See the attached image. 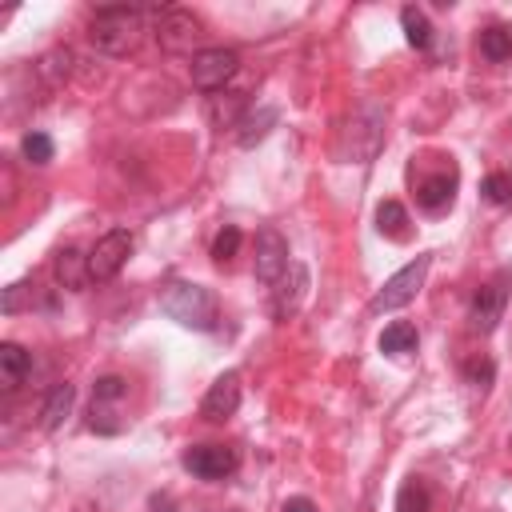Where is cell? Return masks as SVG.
Listing matches in <instances>:
<instances>
[{
    "label": "cell",
    "mask_w": 512,
    "mask_h": 512,
    "mask_svg": "<svg viewBox=\"0 0 512 512\" xmlns=\"http://www.w3.org/2000/svg\"><path fill=\"white\" fill-rule=\"evenodd\" d=\"M140 36H144V12L128 8V4L96 8L92 24H88V40L104 56H132L140 48Z\"/></svg>",
    "instance_id": "1"
},
{
    "label": "cell",
    "mask_w": 512,
    "mask_h": 512,
    "mask_svg": "<svg viewBox=\"0 0 512 512\" xmlns=\"http://www.w3.org/2000/svg\"><path fill=\"white\" fill-rule=\"evenodd\" d=\"M380 144H384V108L360 104V108H352V116L340 124L332 152H336V160H344V164H368V160H376Z\"/></svg>",
    "instance_id": "2"
},
{
    "label": "cell",
    "mask_w": 512,
    "mask_h": 512,
    "mask_svg": "<svg viewBox=\"0 0 512 512\" xmlns=\"http://www.w3.org/2000/svg\"><path fill=\"white\" fill-rule=\"evenodd\" d=\"M160 308H164L176 324L196 328V332H212L216 320H220L216 296H212L204 284H192V280H172V284H164V292H160Z\"/></svg>",
    "instance_id": "3"
},
{
    "label": "cell",
    "mask_w": 512,
    "mask_h": 512,
    "mask_svg": "<svg viewBox=\"0 0 512 512\" xmlns=\"http://www.w3.org/2000/svg\"><path fill=\"white\" fill-rule=\"evenodd\" d=\"M156 40L164 52L172 56H196L200 52V40H204V20L188 8H160L156 12Z\"/></svg>",
    "instance_id": "4"
},
{
    "label": "cell",
    "mask_w": 512,
    "mask_h": 512,
    "mask_svg": "<svg viewBox=\"0 0 512 512\" xmlns=\"http://www.w3.org/2000/svg\"><path fill=\"white\" fill-rule=\"evenodd\" d=\"M428 264H432V256H416V260H408L400 272H392L388 280H384V288L372 296V312H396V308H404V304H412L416 300V292L424 288V276H428Z\"/></svg>",
    "instance_id": "5"
},
{
    "label": "cell",
    "mask_w": 512,
    "mask_h": 512,
    "mask_svg": "<svg viewBox=\"0 0 512 512\" xmlns=\"http://www.w3.org/2000/svg\"><path fill=\"white\" fill-rule=\"evenodd\" d=\"M128 256H132V232L128 228H108L92 244V252H88V276H92V284L116 280L120 268L128 264Z\"/></svg>",
    "instance_id": "6"
},
{
    "label": "cell",
    "mask_w": 512,
    "mask_h": 512,
    "mask_svg": "<svg viewBox=\"0 0 512 512\" xmlns=\"http://www.w3.org/2000/svg\"><path fill=\"white\" fill-rule=\"evenodd\" d=\"M508 284H512V272H496L488 284L476 288V296H472V304H468V328H472V332L488 336V332L500 324L504 304H508Z\"/></svg>",
    "instance_id": "7"
},
{
    "label": "cell",
    "mask_w": 512,
    "mask_h": 512,
    "mask_svg": "<svg viewBox=\"0 0 512 512\" xmlns=\"http://www.w3.org/2000/svg\"><path fill=\"white\" fill-rule=\"evenodd\" d=\"M236 68H240L236 48H200L188 64V76L200 92H224V84L236 76Z\"/></svg>",
    "instance_id": "8"
},
{
    "label": "cell",
    "mask_w": 512,
    "mask_h": 512,
    "mask_svg": "<svg viewBox=\"0 0 512 512\" xmlns=\"http://www.w3.org/2000/svg\"><path fill=\"white\" fill-rule=\"evenodd\" d=\"M180 464H184V472H192L196 480L216 484V480H228V476L236 472L240 456H236V448H228V444H196V448H184Z\"/></svg>",
    "instance_id": "9"
},
{
    "label": "cell",
    "mask_w": 512,
    "mask_h": 512,
    "mask_svg": "<svg viewBox=\"0 0 512 512\" xmlns=\"http://www.w3.org/2000/svg\"><path fill=\"white\" fill-rule=\"evenodd\" d=\"M288 240L276 228H260L256 232V256H252V272L260 284H276L288 272Z\"/></svg>",
    "instance_id": "10"
},
{
    "label": "cell",
    "mask_w": 512,
    "mask_h": 512,
    "mask_svg": "<svg viewBox=\"0 0 512 512\" xmlns=\"http://www.w3.org/2000/svg\"><path fill=\"white\" fill-rule=\"evenodd\" d=\"M304 296H308V268H304L300 260H292L288 272L272 284V316H276V320L296 316L300 304H304Z\"/></svg>",
    "instance_id": "11"
},
{
    "label": "cell",
    "mask_w": 512,
    "mask_h": 512,
    "mask_svg": "<svg viewBox=\"0 0 512 512\" xmlns=\"http://www.w3.org/2000/svg\"><path fill=\"white\" fill-rule=\"evenodd\" d=\"M236 408H240V376L224 372L208 384V392L200 400V416L204 420H228V416H236Z\"/></svg>",
    "instance_id": "12"
},
{
    "label": "cell",
    "mask_w": 512,
    "mask_h": 512,
    "mask_svg": "<svg viewBox=\"0 0 512 512\" xmlns=\"http://www.w3.org/2000/svg\"><path fill=\"white\" fill-rule=\"evenodd\" d=\"M452 196H456V164H452V160H448L436 176L416 180V204H420L424 212H444V208L452 204Z\"/></svg>",
    "instance_id": "13"
},
{
    "label": "cell",
    "mask_w": 512,
    "mask_h": 512,
    "mask_svg": "<svg viewBox=\"0 0 512 512\" xmlns=\"http://www.w3.org/2000/svg\"><path fill=\"white\" fill-rule=\"evenodd\" d=\"M52 272H56V284L68 288V292H80L84 284H92V276H88V256H84L80 248H72V244H64V248L56 252Z\"/></svg>",
    "instance_id": "14"
},
{
    "label": "cell",
    "mask_w": 512,
    "mask_h": 512,
    "mask_svg": "<svg viewBox=\"0 0 512 512\" xmlns=\"http://www.w3.org/2000/svg\"><path fill=\"white\" fill-rule=\"evenodd\" d=\"M28 372H32V356L20 344L4 340L0 344V384H4V392H16L28 380Z\"/></svg>",
    "instance_id": "15"
},
{
    "label": "cell",
    "mask_w": 512,
    "mask_h": 512,
    "mask_svg": "<svg viewBox=\"0 0 512 512\" xmlns=\"http://www.w3.org/2000/svg\"><path fill=\"white\" fill-rule=\"evenodd\" d=\"M72 400H76V388H72V384H52L48 396H44V404H40V428H44V432H56V428L68 420Z\"/></svg>",
    "instance_id": "16"
},
{
    "label": "cell",
    "mask_w": 512,
    "mask_h": 512,
    "mask_svg": "<svg viewBox=\"0 0 512 512\" xmlns=\"http://www.w3.org/2000/svg\"><path fill=\"white\" fill-rule=\"evenodd\" d=\"M248 108H252V104H248L240 92H212V96H208V116H212L216 128H236Z\"/></svg>",
    "instance_id": "17"
},
{
    "label": "cell",
    "mask_w": 512,
    "mask_h": 512,
    "mask_svg": "<svg viewBox=\"0 0 512 512\" xmlns=\"http://www.w3.org/2000/svg\"><path fill=\"white\" fill-rule=\"evenodd\" d=\"M276 116H280V112H276L272 104H260V108H248V112H244V120L236 124V140H240L244 148H252L256 140H264V136H268V128L276 124Z\"/></svg>",
    "instance_id": "18"
},
{
    "label": "cell",
    "mask_w": 512,
    "mask_h": 512,
    "mask_svg": "<svg viewBox=\"0 0 512 512\" xmlns=\"http://www.w3.org/2000/svg\"><path fill=\"white\" fill-rule=\"evenodd\" d=\"M72 64H76V56H72L68 48H52V52H44V56L36 60V76L48 80V88H60V84L72 76Z\"/></svg>",
    "instance_id": "19"
},
{
    "label": "cell",
    "mask_w": 512,
    "mask_h": 512,
    "mask_svg": "<svg viewBox=\"0 0 512 512\" xmlns=\"http://www.w3.org/2000/svg\"><path fill=\"white\" fill-rule=\"evenodd\" d=\"M420 336H416V324L408 320H392L384 332H380V352L384 356H404V352H416Z\"/></svg>",
    "instance_id": "20"
},
{
    "label": "cell",
    "mask_w": 512,
    "mask_h": 512,
    "mask_svg": "<svg viewBox=\"0 0 512 512\" xmlns=\"http://www.w3.org/2000/svg\"><path fill=\"white\" fill-rule=\"evenodd\" d=\"M480 56H484L488 64H504V60H512V28H508V24H492V28H484V32H480Z\"/></svg>",
    "instance_id": "21"
},
{
    "label": "cell",
    "mask_w": 512,
    "mask_h": 512,
    "mask_svg": "<svg viewBox=\"0 0 512 512\" xmlns=\"http://www.w3.org/2000/svg\"><path fill=\"white\" fill-rule=\"evenodd\" d=\"M376 228H380V236H388V240H408V208H404L400 200H384V204L376 208Z\"/></svg>",
    "instance_id": "22"
},
{
    "label": "cell",
    "mask_w": 512,
    "mask_h": 512,
    "mask_svg": "<svg viewBox=\"0 0 512 512\" xmlns=\"http://www.w3.org/2000/svg\"><path fill=\"white\" fill-rule=\"evenodd\" d=\"M400 28H404V40L412 44V48H428L432 44V24H428V16L416 8V4H404L400 8Z\"/></svg>",
    "instance_id": "23"
},
{
    "label": "cell",
    "mask_w": 512,
    "mask_h": 512,
    "mask_svg": "<svg viewBox=\"0 0 512 512\" xmlns=\"http://www.w3.org/2000/svg\"><path fill=\"white\" fill-rule=\"evenodd\" d=\"M20 156H24L28 164L44 168V164H52L56 144H52V136H44V132H24V140H20Z\"/></svg>",
    "instance_id": "24"
},
{
    "label": "cell",
    "mask_w": 512,
    "mask_h": 512,
    "mask_svg": "<svg viewBox=\"0 0 512 512\" xmlns=\"http://www.w3.org/2000/svg\"><path fill=\"white\" fill-rule=\"evenodd\" d=\"M88 428L100 432V436H116V432L124 428L120 404H96V400H92V408H88Z\"/></svg>",
    "instance_id": "25"
},
{
    "label": "cell",
    "mask_w": 512,
    "mask_h": 512,
    "mask_svg": "<svg viewBox=\"0 0 512 512\" xmlns=\"http://www.w3.org/2000/svg\"><path fill=\"white\" fill-rule=\"evenodd\" d=\"M428 488H424V480H404L400 484V496H396V512H428Z\"/></svg>",
    "instance_id": "26"
},
{
    "label": "cell",
    "mask_w": 512,
    "mask_h": 512,
    "mask_svg": "<svg viewBox=\"0 0 512 512\" xmlns=\"http://www.w3.org/2000/svg\"><path fill=\"white\" fill-rule=\"evenodd\" d=\"M240 240H244L240 228H236V224H224V228L216 232V240H212V260H216V264H228V260L240 252Z\"/></svg>",
    "instance_id": "27"
},
{
    "label": "cell",
    "mask_w": 512,
    "mask_h": 512,
    "mask_svg": "<svg viewBox=\"0 0 512 512\" xmlns=\"http://www.w3.org/2000/svg\"><path fill=\"white\" fill-rule=\"evenodd\" d=\"M124 396H128V380L124 376H100L92 384V400L96 404H120Z\"/></svg>",
    "instance_id": "28"
},
{
    "label": "cell",
    "mask_w": 512,
    "mask_h": 512,
    "mask_svg": "<svg viewBox=\"0 0 512 512\" xmlns=\"http://www.w3.org/2000/svg\"><path fill=\"white\" fill-rule=\"evenodd\" d=\"M32 300H36V284H32V280H16V284L4 288V304H0V308H4L8 316H16V312H20L24 304H32Z\"/></svg>",
    "instance_id": "29"
},
{
    "label": "cell",
    "mask_w": 512,
    "mask_h": 512,
    "mask_svg": "<svg viewBox=\"0 0 512 512\" xmlns=\"http://www.w3.org/2000/svg\"><path fill=\"white\" fill-rule=\"evenodd\" d=\"M480 192H484V200H492V204H512V176H508V172H492V176H484Z\"/></svg>",
    "instance_id": "30"
},
{
    "label": "cell",
    "mask_w": 512,
    "mask_h": 512,
    "mask_svg": "<svg viewBox=\"0 0 512 512\" xmlns=\"http://www.w3.org/2000/svg\"><path fill=\"white\" fill-rule=\"evenodd\" d=\"M464 376H468V384L488 388V384H492V376H496V368H492V360H488V356H480V360H468V364H464Z\"/></svg>",
    "instance_id": "31"
},
{
    "label": "cell",
    "mask_w": 512,
    "mask_h": 512,
    "mask_svg": "<svg viewBox=\"0 0 512 512\" xmlns=\"http://www.w3.org/2000/svg\"><path fill=\"white\" fill-rule=\"evenodd\" d=\"M280 512H316V504H312V500H308V496H288V500H284V508H280Z\"/></svg>",
    "instance_id": "32"
},
{
    "label": "cell",
    "mask_w": 512,
    "mask_h": 512,
    "mask_svg": "<svg viewBox=\"0 0 512 512\" xmlns=\"http://www.w3.org/2000/svg\"><path fill=\"white\" fill-rule=\"evenodd\" d=\"M508 444H512V440H508Z\"/></svg>",
    "instance_id": "33"
}]
</instances>
